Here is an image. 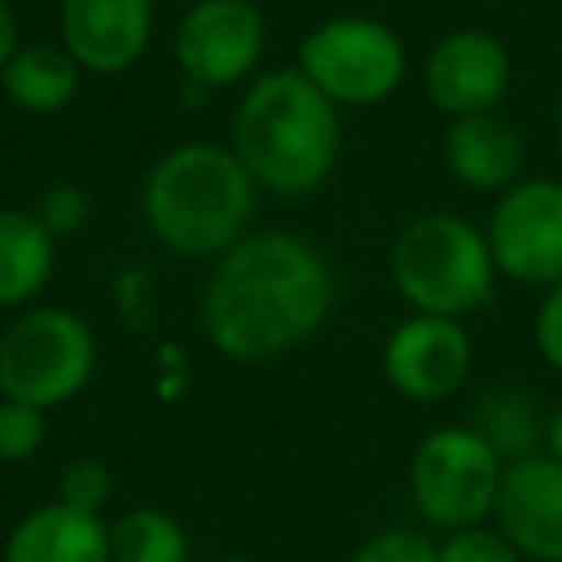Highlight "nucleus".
Returning <instances> with one entry per match:
<instances>
[{
    "mask_svg": "<svg viewBox=\"0 0 562 562\" xmlns=\"http://www.w3.org/2000/svg\"><path fill=\"white\" fill-rule=\"evenodd\" d=\"M336 308L328 258L297 232H247L212 258L201 290V331L232 362H270L305 347Z\"/></svg>",
    "mask_w": 562,
    "mask_h": 562,
    "instance_id": "obj_1",
    "label": "nucleus"
},
{
    "mask_svg": "<svg viewBox=\"0 0 562 562\" xmlns=\"http://www.w3.org/2000/svg\"><path fill=\"white\" fill-rule=\"evenodd\" d=\"M227 147L262 193L293 201L324 189L336 173L344 116L297 66H278L243 86Z\"/></svg>",
    "mask_w": 562,
    "mask_h": 562,
    "instance_id": "obj_2",
    "label": "nucleus"
},
{
    "mask_svg": "<svg viewBox=\"0 0 562 562\" xmlns=\"http://www.w3.org/2000/svg\"><path fill=\"white\" fill-rule=\"evenodd\" d=\"M255 186L227 143L189 139L158 155L139 189V212L162 250L178 258H220L250 232Z\"/></svg>",
    "mask_w": 562,
    "mask_h": 562,
    "instance_id": "obj_3",
    "label": "nucleus"
},
{
    "mask_svg": "<svg viewBox=\"0 0 562 562\" xmlns=\"http://www.w3.org/2000/svg\"><path fill=\"white\" fill-rule=\"evenodd\" d=\"M390 278L413 313L467 321L493 301L501 273L485 227L459 212H424L393 239Z\"/></svg>",
    "mask_w": 562,
    "mask_h": 562,
    "instance_id": "obj_4",
    "label": "nucleus"
},
{
    "mask_svg": "<svg viewBox=\"0 0 562 562\" xmlns=\"http://www.w3.org/2000/svg\"><path fill=\"white\" fill-rule=\"evenodd\" d=\"M97 331L63 305H32L0 331V397L63 408L93 382Z\"/></svg>",
    "mask_w": 562,
    "mask_h": 562,
    "instance_id": "obj_5",
    "label": "nucleus"
},
{
    "mask_svg": "<svg viewBox=\"0 0 562 562\" xmlns=\"http://www.w3.org/2000/svg\"><path fill=\"white\" fill-rule=\"evenodd\" d=\"M297 66L339 112L378 109L393 101L408 78V47L378 16H328L297 43Z\"/></svg>",
    "mask_w": 562,
    "mask_h": 562,
    "instance_id": "obj_6",
    "label": "nucleus"
},
{
    "mask_svg": "<svg viewBox=\"0 0 562 562\" xmlns=\"http://www.w3.org/2000/svg\"><path fill=\"white\" fill-rule=\"evenodd\" d=\"M505 459L470 424H447L416 443L408 462L413 505L431 528L459 531L485 524L497 508Z\"/></svg>",
    "mask_w": 562,
    "mask_h": 562,
    "instance_id": "obj_7",
    "label": "nucleus"
},
{
    "mask_svg": "<svg viewBox=\"0 0 562 562\" xmlns=\"http://www.w3.org/2000/svg\"><path fill=\"white\" fill-rule=\"evenodd\" d=\"M270 24L255 0H193L173 27V63L196 93L239 89L262 74Z\"/></svg>",
    "mask_w": 562,
    "mask_h": 562,
    "instance_id": "obj_8",
    "label": "nucleus"
},
{
    "mask_svg": "<svg viewBox=\"0 0 562 562\" xmlns=\"http://www.w3.org/2000/svg\"><path fill=\"white\" fill-rule=\"evenodd\" d=\"M493 262L501 281H513L524 290H551L562 281V181L528 178L493 196L485 220Z\"/></svg>",
    "mask_w": 562,
    "mask_h": 562,
    "instance_id": "obj_9",
    "label": "nucleus"
},
{
    "mask_svg": "<svg viewBox=\"0 0 562 562\" xmlns=\"http://www.w3.org/2000/svg\"><path fill=\"white\" fill-rule=\"evenodd\" d=\"M474 370V339L467 321L413 313L385 336L382 374L397 397L436 405L467 385Z\"/></svg>",
    "mask_w": 562,
    "mask_h": 562,
    "instance_id": "obj_10",
    "label": "nucleus"
},
{
    "mask_svg": "<svg viewBox=\"0 0 562 562\" xmlns=\"http://www.w3.org/2000/svg\"><path fill=\"white\" fill-rule=\"evenodd\" d=\"M420 81L447 120L497 112L513 86V50L485 27H454L431 43Z\"/></svg>",
    "mask_w": 562,
    "mask_h": 562,
    "instance_id": "obj_11",
    "label": "nucleus"
},
{
    "mask_svg": "<svg viewBox=\"0 0 562 562\" xmlns=\"http://www.w3.org/2000/svg\"><path fill=\"white\" fill-rule=\"evenodd\" d=\"M155 0H58V47L93 78H120L147 58Z\"/></svg>",
    "mask_w": 562,
    "mask_h": 562,
    "instance_id": "obj_12",
    "label": "nucleus"
},
{
    "mask_svg": "<svg viewBox=\"0 0 562 562\" xmlns=\"http://www.w3.org/2000/svg\"><path fill=\"white\" fill-rule=\"evenodd\" d=\"M493 520L524 559L562 562V462L547 451L508 462Z\"/></svg>",
    "mask_w": 562,
    "mask_h": 562,
    "instance_id": "obj_13",
    "label": "nucleus"
},
{
    "mask_svg": "<svg viewBox=\"0 0 562 562\" xmlns=\"http://www.w3.org/2000/svg\"><path fill=\"white\" fill-rule=\"evenodd\" d=\"M443 162L462 189L501 196L524 178V139L501 112L462 116L443 132Z\"/></svg>",
    "mask_w": 562,
    "mask_h": 562,
    "instance_id": "obj_14",
    "label": "nucleus"
},
{
    "mask_svg": "<svg viewBox=\"0 0 562 562\" xmlns=\"http://www.w3.org/2000/svg\"><path fill=\"white\" fill-rule=\"evenodd\" d=\"M0 562H112V528L104 516L50 501L20 516Z\"/></svg>",
    "mask_w": 562,
    "mask_h": 562,
    "instance_id": "obj_15",
    "label": "nucleus"
},
{
    "mask_svg": "<svg viewBox=\"0 0 562 562\" xmlns=\"http://www.w3.org/2000/svg\"><path fill=\"white\" fill-rule=\"evenodd\" d=\"M58 239L27 209H0V308L24 313L55 278Z\"/></svg>",
    "mask_w": 562,
    "mask_h": 562,
    "instance_id": "obj_16",
    "label": "nucleus"
},
{
    "mask_svg": "<svg viewBox=\"0 0 562 562\" xmlns=\"http://www.w3.org/2000/svg\"><path fill=\"white\" fill-rule=\"evenodd\" d=\"M81 78V66L58 43H24L0 70V93L27 116H55L74 104Z\"/></svg>",
    "mask_w": 562,
    "mask_h": 562,
    "instance_id": "obj_17",
    "label": "nucleus"
},
{
    "mask_svg": "<svg viewBox=\"0 0 562 562\" xmlns=\"http://www.w3.org/2000/svg\"><path fill=\"white\" fill-rule=\"evenodd\" d=\"M470 428H474L508 467V462H516V459L539 454L547 420L539 416L536 401H531L524 390H493L482 397Z\"/></svg>",
    "mask_w": 562,
    "mask_h": 562,
    "instance_id": "obj_18",
    "label": "nucleus"
},
{
    "mask_svg": "<svg viewBox=\"0 0 562 562\" xmlns=\"http://www.w3.org/2000/svg\"><path fill=\"white\" fill-rule=\"evenodd\" d=\"M112 528V562H189V531L162 508H127Z\"/></svg>",
    "mask_w": 562,
    "mask_h": 562,
    "instance_id": "obj_19",
    "label": "nucleus"
},
{
    "mask_svg": "<svg viewBox=\"0 0 562 562\" xmlns=\"http://www.w3.org/2000/svg\"><path fill=\"white\" fill-rule=\"evenodd\" d=\"M47 447V413L0 397V462H32Z\"/></svg>",
    "mask_w": 562,
    "mask_h": 562,
    "instance_id": "obj_20",
    "label": "nucleus"
},
{
    "mask_svg": "<svg viewBox=\"0 0 562 562\" xmlns=\"http://www.w3.org/2000/svg\"><path fill=\"white\" fill-rule=\"evenodd\" d=\"M524 554L513 547V539L501 528L490 524H474V528L447 531L439 543V562H520Z\"/></svg>",
    "mask_w": 562,
    "mask_h": 562,
    "instance_id": "obj_21",
    "label": "nucleus"
},
{
    "mask_svg": "<svg viewBox=\"0 0 562 562\" xmlns=\"http://www.w3.org/2000/svg\"><path fill=\"white\" fill-rule=\"evenodd\" d=\"M58 501L81 513H104V505L112 501V470L101 459H74L63 470L58 482Z\"/></svg>",
    "mask_w": 562,
    "mask_h": 562,
    "instance_id": "obj_22",
    "label": "nucleus"
},
{
    "mask_svg": "<svg viewBox=\"0 0 562 562\" xmlns=\"http://www.w3.org/2000/svg\"><path fill=\"white\" fill-rule=\"evenodd\" d=\"M347 562H439V543L416 528H385L355 547Z\"/></svg>",
    "mask_w": 562,
    "mask_h": 562,
    "instance_id": "obj_23",
    "label": "nucleus"
},
{
    "mask_svg": "<svg viewBox=\"0 0 562 562\" xmlns=\"http://www.w3.org/2000/svg\"><path fill=\"white\" fill-rule=\"evenodd\" d=\"M89 212H93L89 193L81 186H74V181H58V186H50L47 193L40 196V204H35V216H40V224L47 227L55 239L78 235L81 227L89 224Z\"/></svg>",
    "mask_w": 562,
    "mask_h": 562,
    "instance_id": "obj_24",
    "label": "nucleus"
},
{
    "mask_svg": "<svg viewBox=\"0 0 562 562\" xmlns=\"http://www.w3.org/2000/svg\"><path fill=\"white\" fill-rule=\"evenodd\" d=\"M531 339H536V351L554 374H562V281L543 290L531 316Z\"/></svg>",
    "mask_w": 562,
    "mask_h": 562,
    "instance_id": "obj_25",
    "label": "nucleus"
},
{
    "mask_svg": "<svg viewBox=\"0 0 562 562\" xmlns=\"http://www.w3.org/2000/svg\"><path fill=\"white\" fill-rule=\"evenodd\" d=\"M24 47L20 43V20H16V9H12L9 0H0V70L12 63V55Z\"/></svg>",
    "mask_w": 562,
    "mask_h": 562,
    "instance_id": "obj_26",
    "label": "nucleus"
},
{
    "mask_svg": "<svg viewBox=\"0 0 562 562\" xmlns=\"http://www.w3.org/2000/svg\"><path fill=\"white\" fill-rule=\"evenodd\" d=\"M543 447L551 459L562 462V405L554 408L551 416H547V431H543Z\"/></svg>",
    "mask_w": 562,
    "mask_h": 562,
    "instance_id": "obj_27",
    "label": "nucleus"
},
{
    "mask_svg": "<svg viewBox=\"0 0 562 562\" xmlns=\"http://www.w3.org/2000/svg\"><path fill=\"white\" fill-rule=\"evenodd\" d=\"M554 150H559V158H562V109H559V120H554Z\"/></svg>",
    "mask_w": 562,
    "mask_h": 562,
    "instance_id": "obj_28",
    "label": "nucleus"
},
{
    "mask_svg": "<svg viewBox=\"0 0 562 562\" xmlns=\"http://www.w3.org/2000/svg\"><path fill=\"white\" fill-rule=\"evenodd\" d=\"M216 562H255V559H243V554H227V559H216Z\"/></svg>",
    "mask_w": 562,
    "mask_h": 562,
    "instance_id": "obj_29",
    "label": "nucleus"
},
{
    "mask_svg": "<svg viewBox=\"0 0 562 562\" xmlns=\"http://www.w3.org/2000/svg\"><path fill=\"white\" fill-rule=\"evenodd\" d=\"M178 4H193V0H178Z\"/></svg>",
    "mask_w": 562,
    "mask_h": 562,
    "instance_id": "obj_30",
    "label": "nucleus"
}]
</instances>
